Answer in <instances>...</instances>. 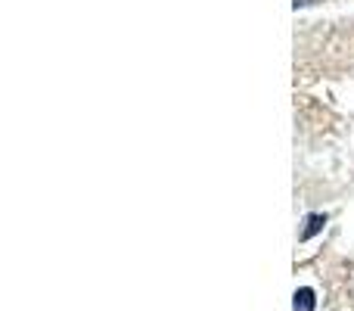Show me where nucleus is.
Listing matches in <instances>:
<instances>
[{
  "mask_svg": "<svg viewBox=\"0 0 354 311\" xmlns=\"http://www.w3.org/2000/svg\"><path fill=\"white\" fill-rule=\"evenodd\" d=\"M314 305H317V299H314V290H308V287L295 290V296H292V311H314Z\"/></svg>",
  "mask_w": 354,
  "mask_h": 311,
  "instance_id": "nucleus-1",
  "label": "nucleus"
},
{
  "mask_svg": "<svg viewBox=\"0 0 354 311\" xmlns=\"http://www.w3.org/2000/svg\"><path fill=\"white\" fill-rule=\"evenodd\" d=\"M324 224H326V215H311V218L305 221V231H301L299 237H301V240H311L314 233H317V231H320V227H324Z\"/></svg>",
  "mask_w": 354,
  "mask_h": 311,
  "instance_id": "nucleus-2",
  "label": "nucleus"
},
{
  "mask_svg": "<svg viewBox=\"0 0 354 311\" xmlns=\"http://www.w3.org/2000/svg\"><path fill=\"white\" fill-rule=\"evenodd\" d=\"M308 3H314V0H295V10H299V6H308Z\"/></svg>",
  "mask_w": 354,
  "mask_h": 311,
  "instance_id": "nucleus-3",
  "label": "nucleus"
}]
</instances>
